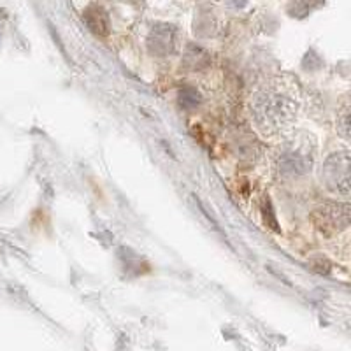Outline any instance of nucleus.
<instances>
[{"label": "nucleus", "mask_w": 351, "mask_h": 351, "mask_svg": "<svg viewBox=\"0 0 351 351\" xmlns=\"http://www.w3.org/2000/svg\"><path fill=\"white\" fill-rule=\"evenodd\" d=\"M178 102L181 104V108L192 109L197 108V106L202 102V99H200V95L193 90V88H183L180 92V95H178Z\"/></svg>", "instance_id": "obj_8"}, {"label": "nucleus", "mask_w": 351, "mask_h": 351, "mask_svg": "<svg viewBox=\"0 0 351 351\" xmlns=\"http://www.w3.org/2000/svg\"><path fill=\"white\" fill-rule=\"evenodd\" d=\"M300 109L299 86L291 77H272L255 90L252 97V121L262 137L285 136Z\"/></svg>", "instance_id": "obj_1"}, {"label": "nucleus", "mask_w": 351, "mask_h": 351, "mask_svg": "<svg viewBox=\"0 0 351 351\" xmlns=\"http://www.w3.org/2000/svg\"><path fill=\"white\" fill-rule=\"evenodd\" d=\"M178 46V32L171 25H156L148 37V48L153 55L167 56L176 51Z\"/></svg>", "instance_id": "obj_5"}, {"label": "nucleus", "mask_w": 351, "mask_h": 351, "mask_svg": "<svg viewBox=\"0 0 351 351\" xmlns=\"http://www.w3.org/2000/svg\"><path fill=\"white\" fill-rule=\"evenodd\" d=\"M337 130L351 143V99H348L337 112Z\"/></svg>", "instance_id": "obj_7"}, {"label": "nucleus", "mask_w": 351, "mask_h": 351, "mask_svg": "<svg viewBox=\"0 0 351 351\" xmlns=\"http://www.w3.org/2000/svg\"><path fill=\"white\" fill-rule=\"evenodd\" d=\"M313 223L325 237L337 236L351 223V204L325 202L313 211Z\"/></svg>", "instance_id": "obj_4"}, {"label": "nucleus", "mask_w": 351, "mask_h": 351, "mask_svg": "<svg viewBox=\"0 0 351 351\" xmlns=\"http://www.w3.org/2000/svg\"><path fill=\"white\" fill-rule=\"evenodd\" d=\"M84 21L93 34L106 37L109 34V16L108 12L99 5H92L84 11Z\"/></svg>", "instance_id": "obj_6"}, {"label": "nucleus", "mask_w": 351, "mask_h": 351, "mask_svg": "<svg viewBox=\"0 0 351 351\" xmlns=\"http://www.w3.org/2000/svg\"><path fill=\"white\" fill-rule=\"evenodd\" d=\"M322 181L328 192L351 193V152H335L322 167Z\"/></svg>", "instance_id": "obj_3"}, {"label": "nucleus", "mask_w": 351, "mask_h": 351, "mask_svg": "<svg viewBox=\"0 0 351 351\" xmlns=\"http://www.w3.org/2000/svg\"><path fill=\"white\" fill-rule=\"evenodd\" d=\"M315 162V143L306 134L288 136L274 153V167L280 178L295 180L311 171Z\"/></svg>", "instance_id": "obj_2"}]
</instances>
